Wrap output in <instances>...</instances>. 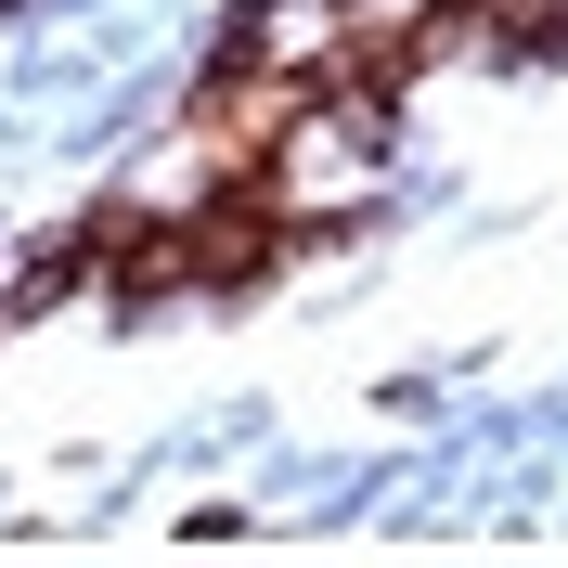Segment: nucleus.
I'll list each match as a JSON object with an SVG mask.
<instances>
[{
	"label": "nucleus",
	"mask_w": 568,
	"mask_h": 568,
	"mask_svg": "<svg viewBox=\"0 0 568 568\" xmlns=\"http://www.w3.org/2000/svg\"><path fill=\"white\" fill-rule=\"evenodd\" d=\"M0 13H13V0H0Z\"/></svg>",
	"instance_id": "obj_1"
}]
</instances>
